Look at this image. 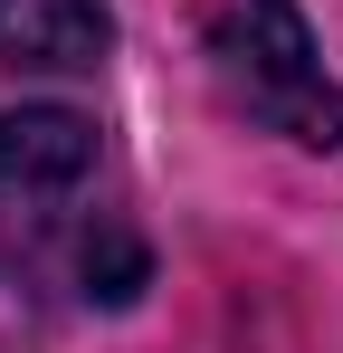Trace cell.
<instances>
[{"label":"cell","mask_w":343,"mask_h":353,"mask_svg":"<svg viewBox=\"0 0 343 353\" xmlns=\"http://www.w3.org/2000/svg\"><path fill=\"white\" fill-rule=\"evenodd\" d=\"M114 48L105 0H0V67H96Z\"/></svg>","instance_id":"3957f363"},{"label":"cell","mask_w":343,"mask_h":353,"mask_svg":"<svg viewBox=\"0 0 343 353\" xmlns=\"http://www.w3.org/2000/svg\"><path fill=\"white\" fill-rule=\"evenodd\" d=\"M210 86L258 134H286L305 153H343V86L295 0H229L210 19Z\"/></svg>","instance_id":"6da1fadb"},{"label":"cell","mask_w":343,"mask_h":353,"mask_svg":"<svg viewBox=\"0 0 343 353\" xmlns=\"http://www.w3.org/2000/svg\"><path fill=\"white\" fill-rule=\"evenodd\" d=\"M96 181V124L67 105L0 115V268H19L67 220V201Z\"/></svg>","instance_id":"7a4b0ae2"}]
</instances>
